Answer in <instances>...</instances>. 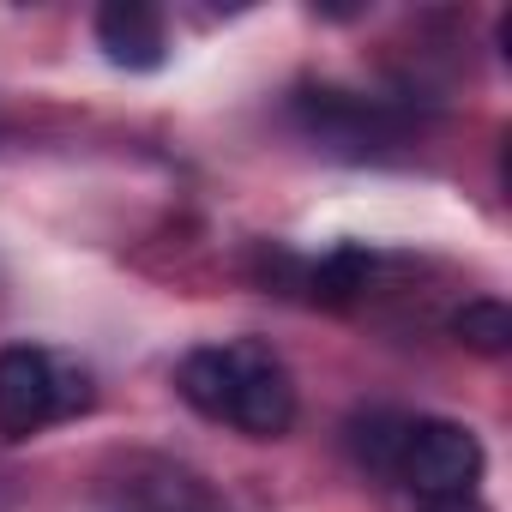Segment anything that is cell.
Returning a JSON list of instances; mask_svg holds the SVG:
<instances>
[{"label":"cell","instance_id":"7","mask_svg":"<svg viewBox=\"0 0 512 512\" xmlns=\"http://www.w3.org/2000/svg\"><path fill=\"white\" fill-rule=\"evenodd\" d=\"M368 278H374V253H362V247H332L326 260H308L302 266V290L314 296V302H356L362 290H368Z\"/></svg>","mask_w":512,"mask_h":512},{"label":"cell","instance_id":"1","mask_svg":"<svg viewBox=\"0 0 512 512\" xmlns=\"http://www.w3.org/2000/svg\"><path fill=\"white\" fill-rule=\"evenodd\" d=\"M175 386L199 416L241 428L247 440H278L296 422V380L278 362V350L260 338H229V344L187 350Z\"/></svg>","mask_w":512,"mask_h":512},{"label":"cell","instance_id":"8","mask_svg":"<svg viewBox=\"0 0 512 512\" xmlns=\"http://www.w3.org/2000/svg\"><path fill=\"white\" fill-rule=\"evenodd\" d=\"M452 332H458V344H470L482 356H506L512 350V308L494 296H476L452 314Z\"/></svg>","mask_w":512,"mask_h":512},{"label":"cell","instance_id":"10","mask_svg":"<svg viewBox=\"0 0 512 512\" xmlns=\"http://www.w3.org/2000/svg\"><path fill=\"white\" fill-rule=\"evenodd\" d=\"M422 512H488V506H482L476 494H452V500H428Z\"/></svg>","mask_w":512,"mask_h":512},{"label":"cell","instance_id":"2","mask_svg":"<svg viewBox=\"0 0 512 512\" xmlns=\"http://www.w3.org/2000/svg\"><path fill=\"white\" fill-rule=\"evenodd\" d=\"M97 404L91 368L43 350V344H7L0 350V440H31L55 422H73Z\"/></svg>","mask_w":512,"mask_h":512},{"label":"cell","instance_id":"4","mask_svg":"<svg viewBox=\"0 0 512 512\" xmlns=\"http://www.w3.org/2000/svg\"><path fill=\"white\" fill-rule=\"evenodd\" d=\"M109 506L115 512H229L211 482L175 458H127L109 476Z\"/></svg>","mask_w":512,"mask_h":512},{"label":"cell","instance_id":"6","mask_svg":"<svg viewBox=\"0 0 512 512\" xmlns=\"http://www.w3.org/2000/svg\"><path fill=\"white\" fill-rule=\"evenodd\" d=\"M97 43L115 67L127 73H157L163 55H169V25L151 0H109L97 13Z\"/></svg>","mask_w":512,"mask_h":512},{"label":"cell","instance_id":"9","mask_svg":"<svg viewBox=\"0 0 512 512\" xmlns=\"http://www.w3.org/2000/svg\"><path fill=\"white\" fill-rule=\"evenodd\" d=\"M404 422H410V416H398V410H368V416H356V422H350V452H356V464H368L374 476H392Z\"/></svg>","mask_w":512,"mask_h":512},{"label":"cell","instance_id":"5","mask_svg":"<svg viewBox=\"0 0 512 512\" xmlns=\"http://www.w3.org/2000/svg\"><path fill=\"white\" fill-rule=\"evenodd\" d=\"M296 121H302L314 139L344 145V151H374V145H392V139L404 133V121H398L386 103H368V97L332 91V85L302 91V97H296Z\"/></svg>","mask_w":512,"mask_h":512},{"label":"cell","instance_id":"3","mask_svg":"<svg viewBox=\"0 0 512 512\" xmlns=\"http://www.w3.org/2000/svg\"><path fill=\"white\" fill-rule=\"evenodd\" d=\"M392 482H404L422 500H452V494H476L482 482V440L464 422L446 416H410L398 458H392Z\"/></svg>","mask_w":512,"mask_h":512}]
</instances>
